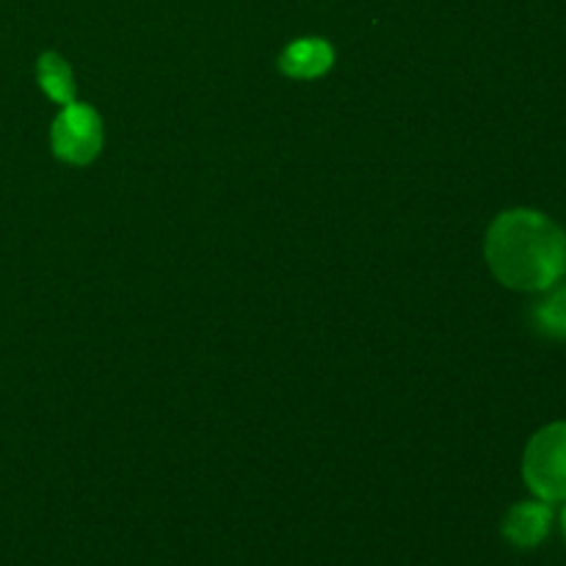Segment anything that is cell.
<instances>
[{
	"instance_id": "7a4b0ae2",
	"label": "cell",
	"mask_w": 566,
	"mask_h": 566,
	"mask_svg": "<svg viewBox=\"0 0 566 566\" xmlns=\"http://www.w3.org/2000/svg\"><path fill=\"white\" fill-rule=\"evenodd\" d=\"M523 479L539 501H566V420L547 423L531 437L523 453Z\"/></svg>"
},
{
	"instance_id": "6da1fadb",
	"label": "cell",
	"mask_w": 566,
	"mask_h": 566,
	"mask_svg": "<svg viewBox=\"0 0 566 566\" xmlns=\"http://www.w3.org/2000/svg\"><path fill=\"white\" fill-rule=\"evenodd\" d=\"M484 254L501 285L545 293L566 274V232L539 210H503L486 230Z\"/></svg>"
},
{
	"instance_id": "277c9868",
	"label": "cell",
	"mask_w": 566,
	"mask_h": 566,
	"mask_svg": "<svg viewBox=\"0 0 566 566\" xmlns=\"http://www.w3.org/2000/svg\"><path fill=\"white\" fill-rule=\"evenodd\" d=\"M553 528V503L539 501H523L517 506L509 509V514L503 517V536H506L509 545L520 547V551H531V547H539L547 539Z\"/></svg>"
},
{
	"instance_id": "3957f363",
	"label": "cell",
	"mask_w": 566,
	"mask_h": 566,
	"mask_svg": "<svg viewBox=\"0 0 566 566\" xmlns=\"http://www.w3.org/2000/svg\"><path fill=\"white\" fill-rule=\"evenodd\" d=\"M105 142L103 119L97 111L86 103H70L59 111L50 130V144H53L55 158L66 160L72 166L92 164L99 155Z\"/></svg>"
},
{
	"instance_id": "ba28073f",
	"label": "cell",
	"mask_w": 566,
	"mask_h": 566,
	"mask_svg": "<svg viewBox=\"0 0 566 566\" xmlns=\"http://www.w3.org/2000/svg\"><path fill=\"white\" fill-rule=\"evenodd\" d=\"M562 531H564V539H566V501H564V512H562Z\"/></svg>"
},
{
	"instance_id": "8992f818",
	"label": "cell",
	"mask_w": 566,
	"mask_h": 566,
	"mask_svg": "<svg viewBox=\"0 0 566 566\" xmlns=\"http://www.w3.org/2000/svg\"><path fill=\"white\" fill-rule=\"evenodd\" d=\"M36 75L39 86L44 88V94H48L50 99H55L59 105L75 103V77H72L70 64H66L59 53L39 55Z\"/></svg>"
},
{
	"instance_id": "5b68a950",
	"label": "cell",
	"mask_w": 566,
	"mask_h": 566,
	"mask_svg": "<svg viewBox=\"0 0 566 566\" xmlns=\"http://www.w3.org/2000/svg\"><path fill=\"white\" fill-rule=\"evenodd\" d=\"M335 64V50L326 39L321 36H307L296 39V42L287 44L280 55V70L287 77H296V81H313L321 77L324 72L332 70Z\"/></svg>"
},
{
	"instance_id": "52a82bcc",
	"label": "cell",
	"mask_w": 566,
	"mask_h": 566,
	"mask_svg": "<svg viewBox=\"0 0 566 566\" xmlns=\"http://www.w3.org/2000/svg\"><path fill=\"white\" fill-rule=\"evenodd\" d=\"M545 293L547 296L531 313L536 332L553 340H566V285H553Z\"/></svg>"
}]
</instances>
